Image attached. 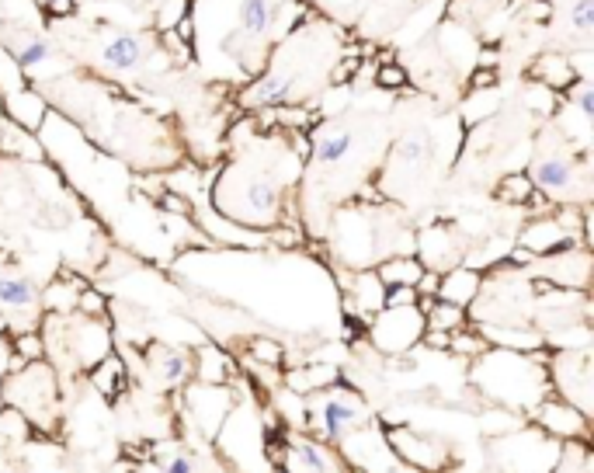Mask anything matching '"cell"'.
Wrapping results in <instances>:
<instances>
[{
	"label": "cell",
	"instance_id": "cell-1",
	"mask_svg": "<svg viewBox=\"0 0 594 473\" xmlns=\"http://www.w3.org/2000/svg\"><path fill=\"white\" fill-rule=\"evenodd\" d=\"M473 380L494 404L532 411L542 397H549V376L532 352H508V348H487L473 359Z\"/></svg>",
	"mask_w": 594,
	"mask_h": 473
},
{
	"label": "cell",
	"instance_id": "cell-2",
	"mask_svg": "<svg viewBox=\"0 0 594 473\" xmlns=\"http://www.w3.org/2000/svg\"><path fill=\"white\" fill-rule=\"evenodd\" d=\"M0 394H4L7 407H14L28 425H35L39 432H56L60 425V373L49 362L35 359L14 369L0 383Z\"/></svg>",
	"mask_w": 594,
	"mask_h": 473
},
{
	"label": "cell",
	"instance_id": "cell-3",
	"mask_svg": "<svg viewBox=\"0 0 594 473\" xmlns=\"http://www.w3.org/2000/svg\"><path fill=\"white\" fill-rule=\"evenodd\" d=\"M570 143V140H567ZM567 143H542L532 160V185L549 195V202L563 206H588L591 195V174L588 157H574Z\"/></svg>",
	"mask_w": 594,
	"mask_h": 473
},
{
	"label": "cell",
	"instance_id": "cell-4",
	"mask_svg": "<svg viewBox=\"0 0 594 473\" xmlns=\"http://www.w3.org/2000/svg\"><path fill=\"white\" fill-rule=\"evenodd\" d=\"M303 400H306V418H310L306 421L310 435L320 442H330V446H337L351 428L369 421V404L351 387L330 383V387L317 390V394H306Z\"/></svg>",
	"mask_w": 594,
	"mask_h": 473
},
{
	"label": "cell",
	"instance_id": "cell-5",
	"mask_svg": "<svg viewBox=\"0 0 594 473\" xmlns=\"http://www.w3.org/2000/svg\"><path fill=\"white\" fill-rule=\"evenodd\" d=\"M167 60L164 46L153 35L143 32H112L98 49H94V63L98 70L112 77H136L146 70L160 67Z\"/></svg>",
	"mask_w": 594,
	"mask_h": 473
},
{
	"label": "cell",
	"instance_id": "cell-6",
	"mask_svg": "<svg viewBox=\"0 0 594 473\" xmlns=\"http://www.w3.org/2000/svg\"><path fill=\"white\" fill-rule=\"evenodd\" d=\"M591 348H556L546 359L549 387L591 418Z\"/></svg>",
	"mask_w": 594,
	"mask_h": 473
},
{
	"label": "cell",
	"instance_id": "cell-7",
	"mask_svg": "<svg viewBox=\"0 0 594 473\" xmlns=\"http://www.w3.org/2000/svg\"><path fill=\"white\" fill-rule=\"evenodd\" d=\"M372 345L383 355H407L424 338L421 307H383L369 320Z\"/></svg>",
	"mask_w": 594,
	"mask_h": 473
},
{
	"label": "cell",
	"instance_id": "cell-8",
	"mask_svg": "<svg viewBox=\"0 0 594 473\" xmlns=\"http://www.w3.org/2000/svg\"><path fill=\"white\" fill-rule=\"evenodd\" d=\"M386 442H390L393 456L400 463H407L410 470H421V473H438L449 467L452 460V449L438 439H428V435L414 432V428H390L386 432Z\"/></svg>",
	"mask_w": 594,
	"mask_h": 473
},
{
	"label": "cell",
	"instance_id": "cell-9",
	"mask_svg": "<svg viewBox=\"0 0 594 473\" xmlns=\"http://www.w3.org/2000/svg\"><path fill=\"white\" fill-rule=\"evenodd\" d=\"M0 314H4L7 327L14 331H32L42 320L39 310V289L28 275L21 272H0Z\"/></svg>",
	"mask_w": 594,
	"mask_h": 473
},
{
	"label": "cell",
	"instance_id": "cell-10",
	"mask_svg": "<svg viewBox=\"0 0 594 473\" xmlns=\"http://www.w3.org/2000/svg\"><path fill=\"white\" fill-rule=\"evenodd\" d=\"M230 407H233V394L230 387H212V383H198V387L188 390L185 400V418L192 421L205 439H216L223 421H230Z\"/></svg>",
	"mask_w": 594,
	"mask_h": 473
},
{
	"label": "cell",
	"instance_id": "cell-11",
	"mask_svg": "<svg viewBox=\"0 0 594 473\" xmlns=\"http://www.w3.org/2000/svg\"><path fill=\"white\" fill-rule=\"evenodd\" d=\"M0 49L14 60L18 70H39L53 60H63V53L46 39L42 32H32V28L21 25H0Z\"/></svg>",
	"mask_w": 594,
	"mask_h": 473
},
{
	"label": "cell",
	"instance_id": "cell-12",
	"mask_svg": "<svg viewBox=\"0 0 594 473\" xmlns=\"http://www.w3.org/2000/svg\"><path fill=\"white\" fill-rule=\"evenodd\" d=\"M285 467L289 473H351L344 456L330 442H320L313 435H289Z\"/></svg>",
	"mask_w": 594,
	"mask_h": 473
},
{
	"label": "cell",
	"instance_id": "cell-13",
	"mask_svg": "<svg viewBox=\"0 0 594 473\" xmlns=\"http://www.w3.org/2000/svg\"><path fill=\"white\" fill-rule=\"evenodd\" d=\"M532 421L542 428L546 435H553V439H588V414H581L574 404H567V400H556V397H542L539 404L532 407Z\"/></svg>",
	"mask_w": 594,
	"mask_h": 473
},
{
	"label": "cell",
	"instance_id": "cell-14",
	"mask_svg": "<svg viewBox=\"0 0 594 473\" xmlns=\"http://www.w3.org/2000/svg\"><path fill=\"white\" fill-rule=\"evenodd\" d=\"M542 275H546V282H553L556 289H588L591 282V254L584 244L577 247H563V251L556 254H546V261L542 265Z\"/></svg>",
	"mask_w": 594,
	"mask_h": 473
},
{
	"label": "cell",
	"instance_id": "cell-15",
	"mask_svg": "<svg viewBox=\"0 0 594 473\" xmlns=\"http://www.w3.org/2000/svg\"><path fill=\"white\" fill-rule=\"evenodd\" d=\"M341 286L348 289V310L365 320H372L386 307V286L379 282L376 272L369 268H355V272L341 275Z\"/></svg>",
	"mask_w": 594,
	"mask_h": 473
},
{
	"label": "cell",
	"instance_id": "cell-16",
	"mask_svg": "<svg viewBox=\"0 0 594 473\" xmlns=\"http://www.w3.org/2000/svg\"><path fill=\"white\" fill-rule=\"evenodd\" d=\"M146 369H153L160 383L167 390H178L188 383V376L195 373V362L188 352H178V348H167V345H153L146 348Z\"/></svg>",
	"mask_w": 594,
	"mask_h": 473
},
{
	"label": "cell",
	"instance_id": "cell-17",
	"mask_svg": "<svg viewBox=\"0 0 594 473\" xmlns=\"http://www.w3.org/2000/svg\"><path fill=\"white\" fill-rule=\"evenodd\" d=\"M480 293H483V275L469 265H456V268H449V272H442L435 300H445V303H452V307L469 310L473 300H480Z\"/></svg>",
	"mask_w": 594,
	"mask_h": 473
},
{
	"label": "cell",
	"instance_id": "cell-18",
	"mask_svg": "<svg viewBox=\"0 0 594 473\" xmlns=\"http://www.w3.org/2000/svg\"><path fill=\"white\" fill-rule=\"evenodd\" d=\"M421 254H424L421 265L431 268V272H438V275L462 265V251H459V244H456V237H452L449 227H428L424 230L421 234Z\"/></svg>",
	"mask_w": 594,
	"mask_h": 473
},
{
	"label": "cell",
	"instance_id": "cell-19",
	"mask_svg": "<svg viewBox=\"0 0 594 473\" xmlns=\"http://www.w3.org/2000/svg\"><path fill=\"white\" fill-rule=\"evenodd\" d=\"M480 338L490 348H508V352H542L546 348V334L522 331L518 324H483L480 320Z\"/></svg>",
	"mask_w": 594,
	"mask_h": 473
},
{
	"label": "cell",
	"instance_id": "cell-20",
	"mask_svg": "<svg viewBox=\"0 0 594 473\" xmlns=\"http://www.w3.org/2000/svg\"><path fill=\"white\" fill-rule=\"evenodd\" d=\"M278 11H282V0H244L240 4V35L261 46L275 28Z\"/></svg>",
	"mask_w": 594,
	"mask_h": 473
},
{
	"label": "cell",
	"instance_id": "cell-21",
	"mask_svg": "<svg viewBox=\"0 0 594 473\" xmlns=\"http://www.w3.org/2000/svg\"><path fill=\"white\" fill-rule=\"evenodd\" d=\"M4 108L11 115V122H18L21 129H39L42 119H46V98L32 87H14V91H4Z\"/></svg>",
	"mask_w": 594,
	"mask_h": 473
},
{
	"label": "cell",
	"instance_id": "cell-22",
	"mask_svg": "<svg viewBox=\"0 0 594 473\" xmlns=\"http://www.w3.org/2000/svg\"><path fill=\"white\" fill-rule=\"evenodd\" d=\"M195 373L202 383H212V387H230L237 380V366L226 352H219L216 345H202L195 352Z\"/></svg>",
	"mask_w": 594,
	"mask_h": 473
},
{
	"label": "cell",
	"instance_id": "cell-23",
	"mask_svg": "<svg viewBox=\"0 0 594 473\" xmlns=\"http://www.w3.org/2000/svg\"><path fill=\"white\" fill-rule=\"evenodd\" d=\"M80 289H84V282L77 279V275H63V279L49 282L46 289L39 293V307L42 314H73L77 310V296Z\"/></svg>",
	"mask_w": 594,
	"mask_h": 473
},
{
	"label": "cell",
	"instance_id": "cell-24",
	"mask_svg": "<svg viewBox=\"0 0 594 473\" xmlns=\"http://www.w3.org/2000/svg\"><path fill=\"white\" fill-rule=\"evenodd\" d=\"M528 77H532L535 84H546V87H553V91H560V87L574 84L577 70H574V63H570V56L546 53V56H539L532 67H528Z\"/></svg>",
	"mask_w": 594,
	"mask_h": 473
},
{
	"label": "cell",
	"instance_id": "cell-25",
	"mask_svg": "<svg viewBox=\"0 0 594 473\" xmlns=\"http://www.w3.org/2000/svg\"><path fill=\"white\" fill-rule=\"evenodd\" d=\"M341 380V373H337V366H296L285 373V387L292 390L296 397H306V394H317V390L330 387V383Z\"/></svg>",
	"mask_w": 594,
	"mask_h": 473
},
{
	"label": "cell",
	"instance_id": "cell-26",
	"mask_svg": "<svg viewBox=\"0 0 594 473\" xmlns=\"http://www.w3.org/2000/svg\"><path fill=\"white\" fill-rule=\"evenodd\" d=\"M376 275L386 289L417 286V279L424 275V265H421V258H414V254H390V258H383V265L376 268Z\"/></svg>",
	"mask_w": 594,
	"mask_h": 473
},
{
	"label": "cell",
	"instance_id": "cell-27",
	"mask_svg": "<svg viewBox=\"0 0 594 473\" xmlns=\"http://www.w3.org/2000/svg\"><path fill=\"white\" fill-rule=\"evenodd\" d=\"M91 387L98 390L105 400L119 397L122 387H126V362L115 359V355L108 352L105 359L98 362V366H91Z\"/></svg>",
	"mask_w": 594,
	"mask_h": 473
},
{
	"label": "cell",
	"instance_id": "cell-28",
	"mask_svg": "<svg viewBox=\"0 0 594 473\" xmlns=\"http://www.w3.org/2000/svg\"><path fill=\"white\" fill-rule=\"evenodd\" d=\"M0 150L14 157H28V160H42V147L32 140L28 129H21L18 122H4L0 119Z\"/></svg>",
	"mask_w": 594,
	"mask_h": 473
},
{
	"label": "cell",
	"instance_id": "cell-29",
	"mask_svg": "<svg viewBox=\"0 0 594 473\" xmlns=\"http://www.w3.org/2000/svg\"><path fill=\"white\" fill-rule=\"evenodd\" d=\"M494 199L504 202V206H528V202L535 199L532 178H528V174H522V171L504 174V178L497 181V188H494Z\"/></svg>",
	"mask_w": 594,
	"mask_h": 473
},
{
	"label": "cell",
	"instance_id": "cell-30",
	"mask_svg": "<svg viewBox=\"0 0 594 473\" xmlns=\"http://www.w3.org/2000/svg\"><path fill=\"white\" fill-rule=\"evenodd\" d=\"M466 327V310L462 307H452V303L445 300H431V307L424 310V331H462Z\"/></svg>",
	"mask_w": 594,
	"mask_h": 473
},
{
	"label": "cell",
	"instance_id": "cell-31",
	"mask_svg": "<svg viewBox=\"0 0 594 473\" xmlns=\"http://www.w3.org/2000/svg\"><path fill=\"white\" fill-rule=\"evenodd\" d=\"M567 25L574 42L588 46L594 32V0H567Z\"/></svg>",
	"mask_w": 594,
	"mask_h": 473
},
{
	"label": "cell",
	"instance_id": "cell-32",
	"mask_svg": "<svg viewBox=\"0 0 594 473\" xmlns=\"http://www.w3.org/2000/svg\"><path fill=\"white\" fill-rule=\"evenodd\" d=\"M522 101H525L528 112L539 115V119H553L556 108H560V94H556L553 87H546V84H535V80L525 87Z\"/></svg>",
	"mask_w": 594,
	"mask_h": 473
},
{
	"label": "cell",
	"instance_id": "cell-33",
	"mask_svg": "<svg viewBox=\"0 0 594 473\" xmlns=\"http://www.w3.org/2000/svg\"><path fill=\"white\" fill-rule=\"evenodd\" d=\"M11 345H14V359H21V362L46 359V345H42L39 331H18L11 338Z\"/></svg>",
	"mask_w": 594,
	"mask_h": 473
},
{
	"label": "cell",
	"instance_id": "cell-34",
	"mask_svg": "<svg viewBox=\"0 0 594 473\" xmlns=\"http://www.w3.org/2000/svg\"><path fill=\"white\" fill-rule=\"evenodd\" d=\"M570 91V101L577 105V115H581V122H594V87L588 77H577L574 84L567 87Z\"/></svg>",
	"mask_w": 594,
	"mask_h": 473
},
{
	"label": "cell",
	"instance_id": "cell-35",
	"mask_svg": "<svg viewBox=\"0 0 594 473\" xmlns=\"http://www.w3.org/2000/svg\"><path fill=\"white\" fill-rule=\"evenodd\" d=\"M73 314L105 320V317H108V300H105V293H98V289L84 286V289H80V296H77V310H73Z\"/></svg>",
	"mask_w": 594,
	"mask_h": 473
},
{
	"label": "cell",
	"instance_id": "cell-36",
	"mask_svg": "<svg viewBox=\"0 0 594 473\" xmlns=\"http://www.w3.org/2000/svg\"><path fill=\"white\" fill-rule=\"evenodd\" d=\"M251 359L261 362V366H268V369H282L285 348L278 345V341H271V338H254L251 341Z\"/></svg>",
	"mask_w": 594,
	"mask_h": 473
},
{
	"label": "cell",
	"instance_id": "cell-37",
	"mask_svg": "<svg viewBox=\"0 0 594 473\" xmlns=\"http://www.w3.org/2000/svg\"><path fill=\"white\" fill-rule=\"evenodd\" d=\"M487 341L480 334H469V331H452L449 334V352L452 355H466V359H476V355L487 352Z\"/></svg>",
	"mask_w": 594,
	"mask_h": 473
},
{
	"label": "cell",
	"instance_id": "cell-38",
	"mask_svg": "<svg viewBox=\"0 0 594 473\" xmlns=\"http://www.w3.org/2000/svg\"><path fill=\"white\" fill-rule=\"evenodd\" d=\"M403 84H407V70H403L400 63L386 60L376 74V87H383V91H400Z\"/></svg>",
	"mask_w": 594,
	"mask_h": 473
},
{
	"label": "cell",
	"instance_id": "cell-39",
	"mask_svg": "<svg viewBox=\"0 0 594 473\" xmlns=\"http://www.w3.org/2000/svg\"><path fill=\"white\" fill-rule=\"evenodd\" d=\"M181 18H188V0H167V4L160 7V14H157V28H160V32H171V28L178 25Z\"/></svg>",
	"mask_w": 594,
	"mask_h": 473
},
{
	"label": "cell",
	"instance_id": "cell-40",
	"mask_svg": "<svg viewBox=\"0 0 594 473\" xmlns=\"http://www.w3.org/2000/svg\"><path fill=\"white\" fill-rule=\"evenodd\" d=\"M417 289L414 286H390L386 289V307H417Z\"/></svg>",
	"mask_w": 594,
	"mask_h": 473
},
{
	"label": "cell",
	"instance_id": "cell-41",
	"mask_svg": "<svg viewBox=\"0 0 594 473\" xmlns=\"http://www.w3.org/2000/svg\"><path fill=\"white\" fill-rule=\"evenodd\" d=\"M160 206L167 209V213H178V216H192V199H185V195H174V192H164L160 195Z\"/></svg>",
	"mask_w": 594,
	"mask_h": 473
},
{
	"label": "cell",
	"instance_id": "cell-42",
	"mask_svg": "<svg viewBox=\"0 0 594 473\" xmlns=\"http://www.w3.org/2000/svg\"><path fill=\"white\" fill-rule=\"evenodd\" d=\"M424 345L435 348V352H449V334L445 331H424Z\"/></svg>",
	"mask_w": 594,
	"mask_h": 473
},
{
	"label": "cell",
	"instance_id": "cell-43",
	"mask_svg": "<svg viewBox=\"0 0 594 473\" xmlns=\"http://www.w3.org/2000/svg\"><path fill=\"white\" fill-rule=\"evenodd\" d=\"M42 4H46V11L53 14V18H70L73 14V0H42Z\"/></svg>",
	"mask_w": 594,
	"mask_h": 473
}]
</instances>
